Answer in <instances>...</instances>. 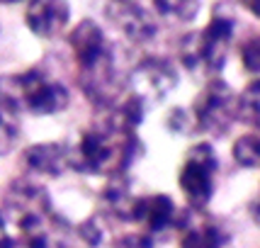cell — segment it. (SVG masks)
I'll use <instances>...</instances> for the list:
<instances>
[{"instance_id":"cell-3","label":"cell","mask_w":260,"mask_h":248,"mask_svg":"<svg viewBox=\"0 0 260 248\" xmlns=\"http://www.w3.org/2000/svg\"><path fill=\"white\" fill-rule=\"evenodd\" d=\"M234 39V20L226 15H219L207 22V27L190 32L180 42V64L192 76L216 78V73L224 68Z\"/></svg>"},{"instance_id":"cell-18","label":"cell","mask_w":260,"mask_h":248,"mask_svg":"<svg viewBox=\"0 0 260 248\" xmlns=\"http://www.w3.org/2000/svg\"><path fill=\"white\" fill-rule=\"evenodd\" d=\"M114 248H158V246L146 234H126V236H122L114 243Z\"/></svg>"},{"instance_id":"cell-6","label":"cell","mask_w":260,"mask_h":248,"mask_svg":"<svg viewBox=\"0 0 260 248\" xmlns=\"http://www.w3.org/2000/svg\"><path fill=\"white\" fill-rule=\"evenodd\" d=\"M216 173H219V158L212 144H194L180 163V190L192 209H202L214 195Z\"/></svg>"},{"instance_id":"cell-1","label":"cell","mask_w":260,"mask_h":248,"mask_svg":"<svg viewBox=\"0 0 260 248\" xmlns=\"http://www.w3.org/2000/svg\"><path fill=\"white\" fill-rule=\"evenodd\" d=\"M139 139L134 127L117 114V110L105 112L78 136V144L68 148V166L88 175H122L139 153Z\"/></svg>"},{"instance_id":"cell-2","label":"cell","mask_w":260,"mask_h":248,"mask_svg":"<svg viewBox=\"0 0 260 248\" xmlns=\"http://www.w3.org/2000/svg\"><path fill=\"white\" fill-rule=\"evenodd\" d=\"M68 44L76 61V78L83 95L100 107L102 112L110 110L119 98V76L114 66L112 46L95 20H83L68 34Z\"/></svg>"},{"instance_id":"cell-5","label":"cell","mask_w":260,"mask_h":248,"mask_svg":"<svg viewBox=\"0 0 260 248\" xmlns=\"http://www.w3.org/2000/svg\"><path fill=\"white\" fill-rule=\"evenodd\" d=\"M236 122V92L221 78H209L190 107V124L212 136H224Z\"/></svg>"},{"instance_id":"cell-16","label":"cell","mask_w":260,"mask_h":248,"mask_svg":"<svg viewBox=\"0 0 260 248\" xmlns=\"http://www.w3.org/2000/svg\"><path fill=\"white\" fill-rule=\"evenodd\" d=\"M153 8L158 10L160 17H166L175 24H185L192 22L197 17V10H200V3H153Z\"/></svg>"},{"instance_id":"cell-19","label":"cell","mask_w":260,"mask_h":248,"mask_svg":"<svg viewBox=\"0 0 260 248\" xmlns=\"http://www.w3.org/2000/svg\"><path fill=\"white\" fill-rule=\"evenodd\" d=\"M0 248H12V236L8 231V224H5L3 214H0Z\"/></svg>"},{"instance_id":"cell-14","label":"cell","mask_w":260,"mask_h":248,"mask_svg":"<svg viewBox=\"0 0 260 248\" xmlns=\"http://www.w3.org/2000/svg\"><path fill=\"white\" fill-rule=\"evenodd\" d=\"M236 119L246 122L250 129L260 124V80H250L236 95Z\"/></svg>"},{"instance_id":"cell-11","label":"cell","mask_w":260,"mask_h":248,"mask_svg":"<svg viewBox=\"0 0 260 248\" xmlns=\"http://www.w3.org/2000/svg\"><path fill=\"white\" fill-rule=\"evenodd\" d=\"M22 161L29 173L44 175V178H56L68 166V146L63 144H34L22 153Z\"/></svg>"},{"instance_id":"cell-8","label":"cell","mask_w":260,"mask_h":248,"mask_svg":"<svg viewBox=\"0 0 260 248\" xmlns=\"http://www.w3.org/2000/svg\"><path fill=\"white\" fill-rule=\"evenodd\" d=\"M129 222H136L146 236H156L168 231L170 226L178 224V209L175 202L168 195H146V197H134L129 207Z\"/></svg>"},{"instance_id":"cell-9","label":"cell","mask_w":260,"mask_h":248,"mask_svg":"<svg viewBox=\"0 0 260 248\" xmlns=\"http://www.w3.org/2000/svg\"><path fill=\"white\" fill-rule=\"evenodd\" d=\"M105 12L114 27L134 44H146L158 34V22L153 12H148V8L139 3H110L105 5Z\"/></svg>"},{"instance_id":"cell-10","label":"cell","mask_w":260,"mask_h":248,"mask_svg":"<svg viewBox=\"0 0 260 248\" xmlns=\"http://www.w3.org/2000/svg\"><path fill=\"white\" fill-rule=\"evenodd\" d=\"M71 8L66 3H54V0H39L29 3L24 8V22L37 37L42 39H54L66 29Z\"/></svg>"},{"instance_id":"cell-4","label":"cell","mask_w":260,"mask_h":248,"mask_svg":"<svg viewBox=\"0 0 260 248\" xmlns=\"http://www.w3.org/2000/svg\"><path fill=\"white\" fill-rule=\"evenodd\" d=\"M0 92L29 114H56L66 110L68 90L42 68H29L0 78Z\"/></svg>"},{"instance_id":"cell-15","label":"cell","mask_w":260,"mask_h":248,"mask_svg":"<svg viewBox=\"0 0 260 248\" xmlns=\"http://www.w3.org/2000/svg\"><path fill=\"white\" fill-rule=\"evenodd\" d=\"M234 161L243 168H258L260 163V139L258 134H243L234 144Z\"/></svg>"},{"instance_id":"cell-17","label":"cell","mask_w":260,"mask_h":248,"mask_svg":"<svg viewBox=\"0 0 260 248\" xmlns=\"http://www.w3.org/2000/svg\"><path fill=\"white\" fill-rule=\"evenodd\" d=\"M241 61H243V66H246L248 73H258V68H260V37L258 34H253L250 39H246L241 44Z\"/></svg>"},{"instance_id":"cell-7","label":"cell","mask_w":260,"mask_h":248,"mask_svg":"<svg viewBox=\"0 0 260 248\" xmlns=\"http://www.w3.org/2000/svg\"><path fill=\"white\" fill-rule=\"evenodd\" d=\"M178 85V73L166 58L148 56L132 71L129 76V95L141 102V107H153L168 98V92Z\"/></svg>"},{"instance_id":"cell-20","label":"cell","mask_w":260,"mask_h":248,"mask_svg":"<svg viewBox=\"0 0 260 248\" xmlns=\"http://www.w3.org/2000/svg\"><path fill=\"white\" fill-rule=\"evenodd\" d=\"M63 248H66V246H63Z\"/></svg>"},{"instance_id":"cell-12","label":"cell","mask_w":260,"mask_h":248,"mask_svg":"<svg viewBox=\"0 0 260 248\" xmlns=\"http://www.w3.org/2000/svg\"><path fill=\"white\" fill-rule=\"evenodd\" d=\"M226 234L212 219H197L180 226V248H224Z\"/></svg>"},{"instance_id":"cell-13","label":"cell","mask_w":260,"mask_h":248,"mask_svg":"<svg viewBox=\"0 0 260 248\" xmlns=\"http://www.w3.org/2000/svg\"><path fill=\"white\" fill-rule=\"evenodd\" d=\"M20 136V110L0 92V153H8Z\"/></svg>"}]
</instances>
